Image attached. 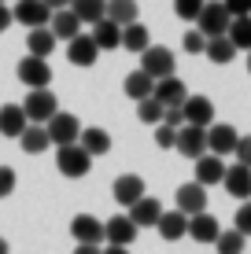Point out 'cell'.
<instances>
[{
    "label": "cell",
    "instance_id": "obj_1",
    "mask_svg": "<svg viewBox=\"0 0 251 254\" xmlns=\"http://www.w3.org/2000/svg\"><path fill=\"white\" fill-rule=\"evenodd\" d=\"M89 166H92V155L85 151L82 144H59L56 147V170L63 173V177H71V181H78V177H85L89 173Z\"/></svg>",
    "mask_w": 251,
    "mask_h": 254
},
{
    "label": "cell",
    "instance_id": "obj_2",
    "mask_svg": "<svg viewBox=\"0 0 251 254\" xmlns=\"http://www.w3.org/2000/svg\"><path fill=\"white\" fill-rule=\"evenodd\" d=\"M229 19L233 15L226 11L222 0H207V4L200 7V15H196V30H200L203 37H222V33L229 30Z\"/></svg>",
    "mask_w": 251,
    "mask_h": 254
},
{
    "label": "cell",
    "instance_id": "obj_3",
    "mask_svg": "<svg viewBox=\"0 0 251 254\" xmlns=\"http://www.w3.org/2000/svg\"><path fill=\"white\" fill-rule=\"evenodd\" d=\"M22 111H26V118H30V122H41V126H45V122L59 111L56 92H52V89H30V92H26V100H22Z\"/></svg>",
    "mask_w": 251,
    "mask_h": 254
},
{
    "label": "cell",
    "instance_id": "obj_4",
    "mask_svg": "<svg viewBox=\"0 0 251 254\" xmlns=\"http://www.w3.org/2000/svg\"><path fill=\"white\" fill-rule=\"evenodd\" d=\"M15 74H19V81L26 89H48L52 85V66L41 56H30V52H26V59H19V70H15Z\"/></svg>",
    "mask_w": 251,
    "mask_h": 254
},
{
    "label": "cell",
    "instance_id": "obj_5",
    "mask_svg": "<svg viewBox=\"0 0 251 254\" xmlns=\"http://www.w3.org/2000/svg\"><path fill=\"white\" fill-rule=\"evenodd\" d=\"M141 70L152 74L155 81H159V77H170L174 74V52H170L167 45H148L141 52Z\"/></svg>",
    "mask_w": 251,
    "mask_h": 254
},
{
    "label": "cell",
    "instance_id": "obj_6",
    "mask_svg": "<svg viewBox=\"0 0 251 254\" xmlns=\"http://www.w3.org/2000/svg\"><path fill=\"white\" fill-rule=\"evenodd\" d=\"M174 151L181 155V159H192V162H196V159L207 151V129H200V126H177Z\"/></svg>",
    "mask_w": 251,
    "mask_h": 254
},
{
    "label": "cell",
    "instance_id": "obj_7",
    "mask_svg": "<svg viewBox=\"0 0 251 254\" xmlns=\"http://www.w3.org/2000/svg\"><path fill=\"white\" fill-rule=\"evenodd\" d=\"M45 129H48V140L52 144H74L78 136H82V122H78L74 115H67V111H56L48 122H45Z\"/></svg>",
    "mask_w": 251,
    "mask_h": 254
},
{
    "label": "cell",
    "instance_id": "obj_8",
    "mask_svg": "<svg viewBox=\"0 0 251 254\" xmlns=\"http://www.w3.org/2000/svg\"><path fill=\"white\" fill-rule=\"evenodd\" d=\"M11 19L19 26H26V30H33V26H48L52 7L45 4V0H19V4L11 7Z\"/></svg>",
    "mask_w": 251,
    "mask_h": 254
},
{
    "label": "cell",
    "instance_id": "obj_9",
    "mask_svg": "<svg viewBox=\"0 0 251 254\" xmlns=\"http://www.w3.org/2000/svg\"><path fill=\"white\" fill-rule=\"evenodd\" d=\"M237 140H240V133L233 126H226V122H211L207 126V151L211 155H233V147H237Z\"/></svg>",
    "mask_w": 251,
    "mask_h": 254
},
{
    "label": "cell",
    "instance_id": "obj_10",
    "mask_svg": "<svg viewBox=\"0 0 251 254\" xmlns=\"http://www.w3.org/2000/svg\"><path fill=\"white\" fill-rule=\"evenodd\" d=\"M181 118H185V126L207 129L214 122V103L207 100V96H185V103H181Z\"/></svg>",
    "mask_w": 251,
    "mask_h": 254
},
{
    "label": "cell",
    "instance_id": "obj_11",
    "mask_svg": "<svg viewBox=\"0 0 251 254\" xmlns=\"http://www.w3.org/2000/svg\"><path fill=\"white\" fill-rule=\"evenodd\" d=\"M222 185H226V191L233 199H251V166H244V162H233V166H226V177H222Z\"/></svg>",
    "mask_w": 251,
    "mask_h": 254
},
{
    "label": "cell",
    "instance_id": "obj_12",
    "mask_svg": "<svg viewBox=\"0 0 251 254\" xmlns=\"http://www.w3.org/2000/svg\"><path fill=\"white\" fill-rule=\"evenodd\" d=\"M67 59H71L74 66H92L100 59V48L96 41H92V33H78V37L67 41Z\"/></svg>",
    "mask_w": 251,
    "mask_h": 254
},
{
    "label": "cell",
    "instance_id": "obj_13",
    "mask_svg": "<svg viewBox=\"0 0 251 254\" xmlns=\"http://www.w3.org/2000/svg\"><path fill=\"white\" fill-rule=\"evenodd\" d=\"M174 203L181 214H200V210H207V188L200 185V181H188V185H181L177 188V195H174Z\"/></svg>",
    "mask_w": 251,
    "mask_h": 254
},
{
    "label": "cell",
    "instance_id": "obj_14",
    "mask_svg": "<svg viewBox=\"0 0 251 254\" xmlns=\"http://www.w3.org/2000/svg\"><path fill=\"white\" fill-rule=\"evenodd\" d=\"M152 96L163 103V107H181L185 96H188V89H185V81H181L177 74H170V77H159V81H155V92Z\"/></svg>",
    "mask_w": 251,
    "mask_h": 254
},
{
    "label": "cell",
    "instance_id": "obj_15",
    "mask_svg": "<svg viewBox=\"0 0 251 254\" xmlns=\"http://www.w3.org/2000/svg\"><path fill=\"white\" fill-rule=\"evenodd\" d=\"M137 225H133V217L129 214H118V217H111V221H103V240L107 243H122V247H129V243L137 240Z\"/></svg>",
    "mask_w": 251,
    "mask_h": 254
},
{
    "label": "cell",
    "instance_id": "obj_16",
    "mask_svg": "<svg viewBox=\"0 0 251 254\" xmlns=\"http://www.w3.org/2000/svg\"><path fill=\"white\" fill-rule=\"evenodd\" d=\"M111 195H115L118 206H133L137 199L144 195V181L137 177V173H122V177H115V185H111Z\"/></svg>",
    "mask_w": 251,
    "mask_h": 254
},
{
    "label": "cell",
    "instance_id": "obj_17",
    "mask_svg": "<svg viewBox=\"0 0 251 254\" xmlns=\"http://www.w3.org/2000/svg\"><path fill=\"white\" fill-rule=\"evenodd\" d=\"M155 229H159V236L167 243H177L181 236H188V214H181V210H163Z\"/></svg>",
    "mask_w": 251,
    "mask_h": 254
},
{
    "label": "cell",
    "instance_id": "obj_18",
    "mask_svg": "<svg viewBox=\"0 0 251 254\" xmlns=\"http://www.w3.org/2000/svg\"><path fill=\"white\" fill-rule=\"evenodd\" d=\"M92 41H96V48H100V52H115V48H122V26L111 22L107 15H103V19L92 22Z\"/></svg>",
    "mask_w": 251,
    "mask_h": 254
},
{
    "label": "cell",
    "instance_id": "obj_19",
    "mask_svg": "<svg viewBox=\"0 0 251 254\" xmlns=\"http://www.w3.org/2000/svg\"><path fill=\"white\" fill-rule=\"evenodd\" d=\"M82 19L71 11V7H59V11H52V19H48V30L56 33V41H71V37H78L82 33Z\"/></svg>",
    "mask_w": 251,
    "mask_h": 254
},
{
    "label": "cell",
    "instance_id": "obj_20",
    "mask_svg": "<svg viewBox=\"0 0 251 254\" xmlns=\"http://www.w3.org/2000/svg\"><path fill=\"white\" fill-rule=\"evenodd\" d=\"M218 232H222L218 217L207 214V210H200V214L188 217V236H192L196 243H214V240H218Z\"/></svg>",
    "mask_w": 251,
    "mask_h": 254
},
{
    "label": "cell",
    "instance_id": "obj_21",
    "mask_svg": "<svg viewBox=\"0 0 251 254\" xmlns=\"http://www.w3.org/2000/svg\"><path fill=\"white\" fill-rule=\"evenodd\" d=\"M222 177H226V162H222V155L203 151L200 159H196V181L207 188V185H222Z\"/></svg>",
    "mask_w": 251,
    "mask_h": 254
},
{
    "label": "cell",
    "instance_id": "obj_22",
    "mask_svg": "<svg viewBox=\"0 0 251 254\" xmlns=\"http://www.w3.org/2000/svg\"><path fill=\"white\" fill-rule=\"evenodd\" d=\"M30 126V118H26L22 103H4L0 107V136H15L19 140V133Z\"/></svg>",
    "mask_w": 251,
    "mask_h": 254
},
{
    "label": "cell",
    "instance_id": "obj_23",
    "mask_svg": "<svg viewBox=\"0 0 251 254\" xmlns=\"http://www.w3.org/2000/svg\"><path fill=\"white\" fill-rule=\"evenodd\" d=\"M19 147L26 155H41V151H48L52 147V140H48V129L41 126V122H30V126L19 133Z\"/></svg>",
    "mask_w": 251,
    "mask_h": 254
},
{
    "label": "cell",
    "instance_id": "obj_24",
    "mask_svg": "<svg viewBox=\"0 0 251 254\" xmlns=\"http://www.w3.org/2000/svg\"><path fill=\"white\" fill-rule=\"evenodd\" d=\"M71 236L78 243H100L103 240V221H96L92 214H78L71 221Z\"/></svg>",
    "mask_w": 251,
    "mask_h": 254
},
{
    "label": "cell",
    "instance_id": "obj_25",
    "mask_svg": "<svg viewBox=\"0 0 251 254\" xmlns=\"http://www.w3.org/2000/svg\"><path fill=\"white\" fill-rule=\"evenodd\" d=\"M159 214H163V203H159L155 195H152V199L141 195L133 206H129V217H133L137 229H148V225H155V221H159Z\"/></svg>",
    "mask_w": 251,
    "mask_h": 254
},
{
    "label": "cell",
    "instance_id": "obj_26",
    "mask_svg": "<svg viewBox=\"0 0 251 254\" xmlns=\"http://www.w3.org/2000/svg\"><path fill=\"white\" fill-rule=\"evenodd\" d=\"M26 52H30V56L48 59L52 52H56V33H52L48 26H33V30L26 33Z\"/></svg>",
    "mask_w": 251,
    "mask_h": 254
},
{
    "label": "cell",
    "instance_id": "obj_27",
    "mask_svg": "<svg viewBox=\"0 0 251 254\" xmlns=\"http://www.w3.org/2000/svg\"><path fill=\"white\" fill-rule=\"evenodd\" d=\"M148 45H152V33H148V26H141V19L122 26V48H126V52L141 56V52L148 48Z\"/></svg>",
    "mask_w": 251,
    "mask_h": 254
},
{
    "label": "cell",
    "instance_id": "obj_28",
    "mask_svg": "<svg viewBox=\"0 0 251 254\" xmlns=\"http://www.w3.org/2000/svg\"><path fill=\"white\" fill-rule=\"evenodd\" d=\"M226 37L233 41V48H237V52H251V15H233Z\"/></svg>",
    "mask_w": 251,
    "mask_h": 254
},
{
    "label": "cell",
    "instance_id": "obj_29",
    "mask_svg": "<svg viewBox=\"0 0 251 254\" xmlns=\"http://www.w3.org/2000/svg\"><path fill=\"white\" fill-rule=\"evenodd\" d=\"M78 144H82L89 155H107L111 151V133H107V129H100V126H89V129H82Z\"/></svg>",
    "mask_w": 251,
    "mask_h": 254
},
{
    "label": "cell",
    "instance_id": "obj_30",
    "mask_svg": "<svg viewBox=\"0 0 251 254\" xmlns=\"http://www.w3.org/2000/svg\"><path fill=\"white\" fill-rule=\"evenodd\" d=\"M203 56L211 59V63H218V66H226L233 63V56H237V48H233V41L222 33V37H207V48H203Z\"/></svg>",
    "mask_w": 251,
    "mask_h": 254
},
{
    "label": "cell",
    "instance_id": "obj_31",
    "mask_svg": "<svg viewBox=\"0 0 251 254\" xmlns=\"http://www.w3.org/2000/svg\"><path fill=\"white\" fill-rule=\"evenodd\" d=\"M122 89H126L129 100L137 103V100H144V96H152V92H155V77H152V74H144V70H133V74L126 77Z\"/></svg>",
    "mask_w": 251,
    "mask_h": 254
},
{
    "label": "cell",
    "instance_id": "obj_32",
    "mask_svg": "<svg viewBox=\"0 0 251 254\" xmlns=\"http://www.w3.org/2000/svg\"><path fill=\"white\" fill-rule=\"evenodd\" d=\"M137 15H141V4L137 0H107V19L126 26V22H137Z\"/></svg>",
    "mask_w": 251,
    "mask_h": 254
},
{
    "label": "cell",
    "instance_id": "obj_33",
    "mask_svg": "<svg viewBox=\"0 0 251 254\" xmlns=\"http://www.w3.org/2000/svg\"><path fill=\"white\" fill-rule=\"evenodd\" d=\"M71 11L78 15L82 22H96V19H103L107 15V0H71Z\"/></svg>",
    "mask_w": 251,
    "mask_h": 254
},
{
    "label": "cell",
    "instance_id": "obj_34",
    "mask_svg": "<svg viewBox=\"0 0 251 254\" xmlns=\"http://www.w3.org/2000/svg\"><path fill=\"white\" fill-rule=\"evenodd\" d=\"M163 111H167V107H163L155 96H144V100H137V118H141L144 126H159V122H163Z\"/></svg>",
    "mask_w": 251,
    "mask_h": 254
},
{
    "label": "cell",
    "instance_id": "obj_35",
    "mask_svg": "<svg viewBox=\"0 0 251 254\" xmlns=\"http://www.w3.org/2000/svg\"><path fill=\"white\" fill-rule=\"evenodd\" d=\"M214 251H218V254H244V236H240L237 229L218 232V240H214Z\"/></svg>",
    "mask_w": 251,
    "mask_h": 254
},
{
    "label": "cell",
    "instance_id": "obj_36",
    "mask_svg": "<svg viewBox=\"0 0 251 254\" xmlns=\"http://www.w3.org/2000/svg\"><path fill=\"white\" fill-rule=\"evenodd\" d=\"M207 4V0H174V15L185 22H196V15H200V7Z\"/></svg>",
    "mask_w": 251,
    "mask_h": 254
},
{
    "label": "cell",
    "instance_id": "obj_37",
    "mask_svg": "<svg viewBox=\"0 0 251 254\" xmlns=\"http://www.w3.org/2000/svg\"><path fill=\"white\" fill-rule=\"evenodd\" d=\"M233 229H237L240 236H251V199H244L237 210V217H233Z\"/></svg>",
    "mask_w": 251,
    "mask_h": 254
},
{
    "label": "cell",
    "instance_id": "obj_38",
    "mask_svg": "<svg viewBox=\"0 0 251 254\" xmlns=\"http://www.w3.org/2000/svg\"><path fill=\"white\" fill-rule=\"evenodd\" d=\"M181 48L188 52V56H203V48H207V37L200 30H188L185 33V41H181Z\"/></svg>",
    "mask_w": 251,
    "mask_h": 254
},
{
    "label": "cell",
    "instance_id": "obj_39",
    "mask_svg": "<svg viewBox=\"0 0 251 254\" xmlns=\"http://www.w3.org/2000/svg\"><path fill=\"white\" fill-rule=\"evenodd\" d=\"M174 140H177V126H167V122L155 126V144L159 147H174Z\"/></svg>",
    "mask_w": 251,
    "mask_h": 254
},
{
    "label": "cell",
    "instance_id": "obj_40",
    "mask_svg": "<svg viewBox=\"0 0 251 254\" xmlns=\"http://www.w3.org/2000/svg\"><path fill=\"white\" fill-rule=\"evenodd\" d=\"M15 181H19V177H15L11 166H0V199H7L15 191Z\"/></svg>",
    "mask_w": 251,
    "mask_h": 254
},
{
    "label": "cell",
    "instance_id": "obj_41",
    "mask_svg": "<svg viewBox=\"0 0 251 254\" xmlns=\"http://www.w3.org/2000/svg\"><path fill=\"white\" fill-rule=\"evenodd\" d=\"M233 155H237V162L251 166V136H240V140H237V147H233Z\"/></svg>",
    "mask_w": 251,
    "mask_h": 254
},
{
    "label": "cell",
    "instance_id": "obj_42",
    "mask_svg": "<svg viewBox=\"0 0 251 254\" xmlns=\"http://www.w3.org/2000/svg\"><path fill=\"white\" fill-rule=\"evenodd\" d=\"M229 15H251V0H222Z\"/></svg>",
    "mask_w": 251,
    "mask_h": 254
},
{
    "label": "cell",
    "instance_id": "obj_43",
    "mask_svg": "<svg viewBox=\"0 0 251 254\" xmlns=\"http://www.w3.org/2000/svg\"><path fill=\"white\" fill-rule=\"evenodd\" d=\"M163 122H167V126H181V122H185L181 118V107H167L163 111Z\"/></svg>",
    "mask_w": 251,
    "mask_h": 254
},
{
    "label": "cell",
    "instance_id": "obj_44",
    "mask_svg": "<svg viewBox=\"0 0 251 254\" xmlns=\"http://www.w3.org/2000/svg\"><path fill=\"white\" fill-rule=\"evenodd\" d=\"M15 19H11V7L7 4H0V33H7V26H11Z\"/></svg>",
    "mask_w": 251,
    "mask_h": 254
},
{
    "label": "cell",
    "instance_id": "obj_45",
    "mask_svg": "<svg viewBox=\"0 0 251 254\" xmlns=\"http://www.w3.org/2000/svg\"><path fill=\"white\" fill-rule=\"evenodd\" d=\"M74 254H100V243H78Z\"/></svg>",
    "mask_w": 251,
    "mask_h": 254
},
{
    "label": "cell",
    "instance_id": "obj_46",
    "mask_svg": "<svg viewBox=\"0 0 251 254\" xmlns=\"http://www.w3.org/2000/svg\"><path fill=\"white\" fill-rule=\"evenodd\" d=\"M100 254H129V247H122V243H107Z\"/></svg>",
    "mask_w": 251,
    "mask_h": 254
},
{
    "label": "cell",
    "instance_id": "obj_47",
    "mask_svg": "<svg viewBox=\"0 0 251 254\" xmlns=\"http://www.w3.org/2000/svg\"><path fill=\"white\" fill-rule=\"evenodd\" d=\"M45 4L52 7V11H59V7H71V0H45Z\"/></svg>",
    "mask_w": 251,
    "mask_h": 254
},
{
    "label": "cell",
    "instance_id": "obj_48",
    "mask_svg": "<svg viewBox=\"0 0 251 254\" xmlns=\"http://www.w3.org/2000/svg\"><path fill=\"white\" fill-rule=\"evenodd\" d=\"M0 254H11V247H7V240H0Z\"/></svg>",
    "mask_w": 251,
    "mask_h": 254
},
{
    "label": "cell",
    "instance_id": "obj_49",
    "mask_svg": "<svg viewBox=\"0 0 251 254\" xmlns=\"http://www.w3.org/2000/svg\"><path fill=\"white\" fill-rule=\"evenodd\" d=\"M248 74H251V52H248Z\"/></svg>",
    "mask_w": 251,
    "mask_h": 254
},
{
    "label": "cell",
    "instance_id": "obj_50",
    "mask_svg": "<svg viewBox=\"0 0 251 254\" xmlns=\"http://www.w3.org/2000/svg\"><path fill=\"white\" fill-rule=\"evenodd\" d=\"M0 4H7V0H0Z\"/></svg>",
    "mask_w": 251,
    "mask_h": 254
}]
</instances>
